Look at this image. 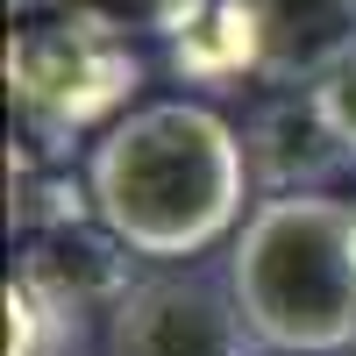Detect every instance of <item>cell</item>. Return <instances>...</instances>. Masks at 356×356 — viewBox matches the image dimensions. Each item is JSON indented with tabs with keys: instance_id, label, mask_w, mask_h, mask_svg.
Here are the masks:
<instances>
[{
	"instance_id": "6da1fadb",
	"label": "cell",
	"mask_w": 356,
	"mask_h": 356,
	"mask_svg": "<svg viewBox=\"0 0 356 356\" xmlns=\"http://www.w3.org/2000/svg\"><path fill=\"white\" fill-rule=\"evenodd\" d=\"M86 193H93V221L129 257L186 264L243 221L250 143L207 100H150L93 143Z\"/></svg>"
},
{
	"instance_id": "7a4b0ae2",
	"label": "cell",
	"mask_w": 356,
	"mask_h": 356,
	"mask_svg": "<svg viewBox=\"0 0 356 356\" xmlns=\"http://www.w3.org/2000/svg\"><path fill=\"white\" fill-rule=\"evenodd\" d=\"M228 292L264 349H356V200L271 193L228 243Z\"/></svg>"
},
{
	"instance_id": "3957f363",
	"label": "cell",
	"mask_w": 356,
	"mask_h": 356,
	"mask_svg": "<svg viewBox=\"0 0 356 356\" xmlns=\"http://www.w3.org/2000/svg\"><path fill=\"white\" fill-rule=\"evenodd\" d=\"M143 86V57L114 15H57L8 43V100L36 150H72L79 136H107Z\"/></svg>"
},
{
	"instance_id": "277c9868",
	"label": "cell",
	"mask_w": 356,
	"mask_h": 356,
	"mask_svg": "<svg viewBox=\"0 0 356 356\" xmlns=\"http://www.w3.org/2000/svg\"><path fill=\"white\" fill-rule=\"evenodd\" d=\"M250 321L228 285L207 278H150L114 307V356H250Z\"/></svg>"
},
{
	"instance_id": "5b68a950",
	"label": "cell",
	"mask_w": 356,
	"mask_h": 356,
	"mask_svg": "<svg viewBox=\"0 0 356 356\" xmlns=\"http://www.w3.org/2000/svg\"><path fill=\"white\" fill-rule=\"evenodd\" d=\"M271 86H314L356 57V0H250Z\"/></svg>"
},
{
	"instance_id": "8992f818",
	"label": "cell",
	"mask_w": 356,
	"mask_h": 356,
	"mask_svg": "<svg viewBox=\"0 0 356 356\" xmlns=\"http://www.w3.org/2000/svg\"><path fill=\"white\" fill-rule=\"evenodd\" d=\"M243 143H250V171L271 178V193H321L328 171H349L342 150H335V136H328V122L314 114L307 86L285 93V100H271Z\"/></svg>"
},
{
	"instance_id": "52a82bcc",
	"label": "cell",
	"mask_w": 356,
	"mask_h": 356,
	"mask_svg": "<svg viewBox=\"0 0 356 356\" xmlns=\"http://www.w3.org/2000/svg\"><path fill=\"white\" fill-rule=\"evenodd\" d=\"M171 72L193 86H221L264 72V43H257V15L250 0H186V15H171Z\"/></svg>"
},
{
	"instance_id": "ba28073f",
	"label": "cell",
	"mask_w": 356,
	"mask_h": 356,
	"mask_svg": "<svg viewBox=\"0 0 356 356\" xmlns=\"http://www.w3.org/2000/svg\"><path fill=\"white\" fill-rule=\"evenodd\" d=\"M79 349V314L50 307L36 285L8 278V356H65Z\"/></svg>"
},
{
	"instance_id": "9c48e42d",
	"label": "cell",
	"mask_w": 356,
	"mask_h": 356,
	"mask_svg": "<svg viewBox=\"0 0 356 356\" xmlns=\"http://www.w3.org/2000/svg\"><path fill=\"white\" fill-rule=\"evenodd\" d=\"M307 93H314V114L328 122V136H335L342 164L356 171V57H342V65H335L328 79H314Z\"/></svg>"
},
{
	"instance_id": "30bf717a",
	"label": "cell",
	"mask_w": 356,
	"mask_h": 356,
	"mask_svg": "<svg viewBox=\"0 0 356 356\" xmlns=\"http://www.w3.org/2000/svg\"><path fill=\"white\" fill-rule=\"evenodd\" d=\"M22 8H43V0H22Z\"/></svg>"
},
{
	"instance_id": "8fae6325",
	"label": "cell",
	"mask_w": 356,
	"mask_h": 356,
	"mask_svg": "<svg viewBox=\"0 0 356 356\" xmlns=\"http://www.w3.org/2000/svg\"><path fill=\"white\" fill-rule=\"evenodd\" d=\"M264 356H285V349H264Z\"/></svg>"
}]
</instances>
